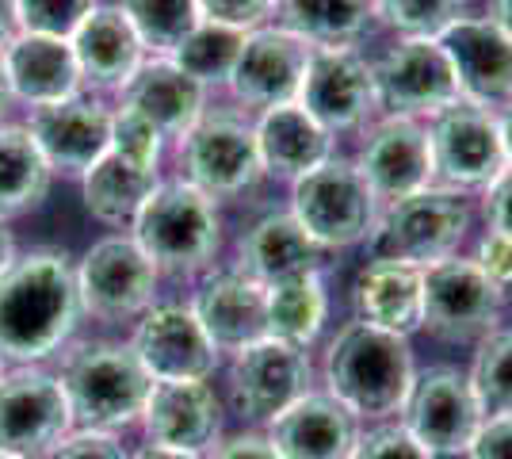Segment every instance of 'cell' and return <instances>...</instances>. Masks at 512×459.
<instances>
[{"instance_id": "40", "label": "cell", "mask_w": 512, "mask_h": 459, "mask_svg": "<svg viewBox=\"0 0 512 459\" xmlns=\"http://www.w3.org/2000/svg\"><path fill=\"white\" fill-rule=\"evenodd\" d=\"M352 459H432V456L409 437L402 425H379L371 433H360V444H356Z\"/></svg>"}, {"instance_id": "5", "label": "cell", "mask_w": 512, "mask_h": 459, "mask_svg": "<svg viewBox=\"0 0 512 459\" xmlns=\"http://www.w3.org/2000/svg\"><path fill=\"white\" fill-rule=\"evenodd\" d=\"M470 230V203L451 188H425L406 199H394L379 211V222L367 238L371 261H402L428 268L455 257Z\"/></svg>"}, {"instance_id": "38", "label": "cell", "mask_w": 512, "mask_h": 459, "mask_svg": "<svg viewBox=\"0 0 512 459\" xmlns=\"http://www.w3.org/2000/svg\"><path fill=\"white\" fill-rule=\"evenodd\" d=\"M96 12V0H16L20 31L27 35H50V39H73L77 27Z\"/></svg>"}, {"instance_id": "12", "label": "cell", "mask_w": 512, "mask_h": 459, "mask_svg": "<svg viewBox=\"0 0 512 459\" xmlns=\"http://www.w3.org/2000/svg\"><path fill=\"white\" fill-rule=\"evenodd\" d=\"M482 417L486 414L474 398L467 375L459 368H428L413 379V391L402 406V429L428 456L467 452Z\"/></svg>"}, {"instance_id": "48", "label": "cell", "mask_w": 512, "mask_h": 459, "mask_svg": "<svg viewBox=\"0 0 512 459\" xmlns=\"http://www.w3.org/2000/svg\"><path fill=\"white\" fill-rule=\"evenodd\" d=\"M497 131H501V150H505V169H512V104L497 115Z\"/></svg>"}, {"instance_id": "8", "label": "cell", "mask_w": 512, "mask_h": 459, "mask_svg": "<svg viewBox=\"0 0 512 459\" xmlns=\"http://www.w3.org/2000/svg\"><path fill=\"white\" fill-rule=\"evenodd\" d=\"M157 264L142 253L130 234H111L88 245L77 264V291L85 314L100 322L142 318L157 295Z\"/></svg>"}, {"instance_id": "18", "label": "cell", "mask_w": 512, "mask_h": 459, "mask_svg": "<svg viewBox=\"0 0 512 459\" xmlns=\"http://www.w3.org/2000/svg\"><path fill=\"white\" fill-rule=\"evenodd\" d=\"M314 46L302 43L287 27H256L245 35V46L237 54V66L226 85L249 108H279V104H299L306 66H310Z\"/></svg>"}, {"instance_id": "55", "label": "cell", "mask_w": 512, "mask_h": 459, "mask_svg": "<svg viewBox=\"0 0 512 459\" xmlns=\"http://www.w3.org/2000/svg\"><path fill=\"white\" fill-rule=\"evenodd\" d=\"M0 459H23V456H8V452H0Z\"/></svg>"}, {"instance_id": "17", "label": "cell", "mask_w": 512, "mask_h": 459, "mask_svg": "<svg viewBox=\"0 0 512 459\" xmlns=\"http://www.w3.org/2000/svg\"><path fill=\"white\" fill-rule=\"evenodd\" d=\"M448 54L459 100L478 108L512 104V35L490 16H459L440 35Z\"/></svg>"}, {"instance_id": "42", "label": "cell", "mask_w": 512, "mask_h": 459, "mask_svg": "<svg viewBox=\"0 0 512 459\" xmlns=\"http://www.w3.org/2000/svg\"><path fill=\"white\" fill-rule=\"evenodd\" d=\"M43 459H130L127 448L115 440V433H96V429H73L62 437Z\"/></svg>"}, {"instance_id": "35", "label": "cell", "mask_w": 512, "mask_h": 459, "mask_svg": "<svg viewBox=\"0 0 512 459\" xmlns=\"http://www.w3.org/2000/svg\"><path fill=\"white\" fill-rule=\"evenodd\" d=\"M245 35L249 31H237V27H222V23L203 20L195 27L184 43L176 46L172 62L184 69L192 81L199 85H222L230 81V73L237 66V54L245 46Z\"/></svg>"}, {"instance_id": "7", "label": "cell", "mask_w": 512, "mask_h": 459, "mask_svg": "<svg viewBox=\"0 0 512 459\" xmlns=\"http://www.w3.org/2000/svg\"><path fill=\"white\" fill-rule=\"evenodd\" d=\"M505 310V287H497L478 261L448 257L425 268V322L432 337L448 345L486 341Z\"/></svg>"}, {"instance_id": "28", "label": "cell", "mask_w": 512, "mask_h": 459, "mask_svg": "<svg viewBox=\"0 0 512 459\" xmlns=\"http://www.w3.org/2000/svg\"><path fill=\"white\" fill-rule=\"evenodd\" d=\"M352 291H356V314L367 326L409 337L425 322V268L417 264L367 261Z\"/></svg>"}, {"instance_id": "16", "label": "cell", "mask_w": 512, "mask_h": 459, "mask_svg": "<svg viewBox=\"0 0 512 459\" xmlns=\"http://www.w3.org/2000/svg\"><path fill=\"white\" fill-rule=\"evenodd\" d=\"M299 104L329 134L356 131L379 108L375 66L360 58L352 46H318L306 66Z\"/></svg>"}, {"instance_id": "53", "label": "cell", "mask_w": 512, "mask_h": 459, "mask_svg": "<svg viewBox=\"0 0 512 459\" xmlns=\"http://www.w3.org/2000/svg\"><path fill=\"white\" fill-rule=\"evenodd\" d=\"M432 459H470V452H436Z\"/></svg>"}, {"instance_id": "2", "label": "cell", "mask_w": 512, "mask_h": 459, "mask_svg": "<svg viewBox=\"0 0 512 459\" xmlns=\"http://www.w3.org/2000/svg\"><path fill=\"white\" fill-rule=\"evenodd\" d=\"M413 379L417 368L409 337L367 326L360 318L348 322L325 349V391L356 417L383 421L390 414H402Z\"/></svg>"}, {"instance_id": "6", "label": "cell", "mask_w": 512, "mask_h": 459, "mask_svg": "<svg viewBox=\"0 0 512 459\" xmlns=\"http://www.w3.org/2000/svg\"><path fill=\"white\" fill-rule=\"evenodd\" d=\"M291 215L321 249H348L371 238L379 222V199L367 188L356 161L329 157L295 180Z\"/></svg>"}, {"instance_id": "11", "label": "cell", "mask_w": 512, "mask_h": 459, "mask_svg": "<svg viewBox=\"0 0 512 459\" xmlns=\"http://www.w3.org/2000/svg\"><path fill=\"white\" fill-rule=\"evenodd\" d=\"M428 142H432L436 180H444V188H451V192L490 188L493 180L505 173L497 115L478 108V104L459 100L448 111L432 115Z\"/></svg>"}, {"instance_id": "9", "label": "cell", "mask_w": 512, "mask_h": 459, "mask_svg": "<svg viewBox=\"0 0 512 459\" xmlns=\"http://www.w3.org/2000/svg\"><path fill=\"white\" fill-rule=\"evenodd\" d=\"M69 433L73 414L58 375L27 364L0 379V452L43 459Z\"/></svg>"}, {"instance_id": "27", "label": "cell", "mask_w": 512, "mask_h": 459, "mask_svg": "<svg viewBox=\"0 0 512 459\" xmlns=\"http://www.w3.org/2000/svg\"><path fill=\"white\" fill-rule=\"evenodd\" d=\"M321 257H325V249L302 230L291 211L264 215L241 238L237 272H245L260 287H272L283 280H295V276H306V272H321Z\"/></svg>"}, {"instance_id": "33", "label": "cell", "mask_w": 512, "mask_h": 459, "mask_svg": "<svg viewBox=\"0 0 512 459\" xmlns=\"http://www.w3.org/2000/svg\"><path fill=\"white\" fill-rule=\"evenodd\" d=\"M268 299V337L310 349L318 341L321 326L329 318V295L321 284V272H306L295 280L264 287Z\"/></svg>"}, {"instance_id": "36", "label": "cell", "mask_w": 512, "mask_h": 459, "mask_svg": "<svg viewBox=\"0 0 512 459\" xmlns=\"http://www.w3.org/2000/svg\"><path fill=\"white\" fill-rule=\"evenodd\" d=\"M467 379L482 414H512V329H493L486 341H478V356Z\"/></svg>"}, {"instance_id": "37", "label": "cell", "mask_w": 512, "mask_h": 459, "mask_svg": "<svg viewBox=\"0 0 512 459\" xmlns=\"http://www.w3.org/2000/svg\"><path fill=\"white\" fill-rule=\"evenodd\" d=\"M375 16L406 39H440L463 16V0H375Z\"/></svg>"}, {"instance_id": "50", "label": "cell", "mask_w": 512, "mask_h": 459, "mask_svg": "<svg viewBox=\"0 0 512 459\" xmlns=\"http://www.w3.org/2000/svg\"><path fill=\"white\" fill-rule=\"evenodd\" d=\"M130 459H203V456H192V452H176V448H157V444H146L138 456Z\"/></svg>"}, {"instance_id": "13", "label": "cell", "mask_w": 512, "mask_h": 459, "mask_svg": "<svg viewBox=\"0 0 512 459\" xmlns=\"http://www.w3.org/2000/svg\"><path fill=\"white\" fill-rule=\"evenodd\" d=\"M130 349L153 383H207L218 368V349L207 329L199 326L192 306L180 303L150 306L134 326Z\"/></svg>"}, {"instance_id": "21", "label": "cell", "mask_w": 512, "mask_h": 459, "mask_svg": "<svg viewBox=\"0 0 512 459\" xmlns=\"http://www.w3.org/2000/svg\"><path fill=\"white\" fill-rule=\"evenodd\" d=\"M268 440L279 459H352L360 444V417L329 391H306L268 421Z\"/></svg>"}, {"instance_id": "31", "label": "cell", "mask_w": 512, "mask_h": 459, "mask_svg": "<svg viewBox=\"0 0 512 459\" xmlns=\"http://www.w3.org/2000/svg\"><path fill=\"white\" fill-rule=\"evenodd\" d=\"M50 165L23 123H0V219H16L46 203Z\"/></svg>"}, {"instance_id": "32", "label": "cell", "mask_w": 512, "mask_h": 459, "mask_svg": "<svg viewBox=\"0 0 512 459\" xmlns=\"http://www.w3.org/2000/svg\"><path fill=\"white\" fill-rule=\"evenodd\" d=\"M279 20L302 43L352 46L375 16V0H279Z\"/></svg>"}, {"instance_id": "45", "label": "cell", "mask_w": 512, "mask_h": 459, "mask_svg": "<svg viewBox=\"0 0 512 459\" xmlns=\"http://www.w3.org/2000/svg\"><path fill=\"white\" fill-rule=\"evenodd\" d=\"M486 219H490V230L512 238V169H505L486 188Z\"/></svg>"}, {"instance_id": "44", "label": "cell", "mask_w": 512, "mask_h": 459, "mask_svg": "<svg viewBox=\"0 0 512 459\" xmlns=\"http://www.w3.org/2000/svg\"><path fill=\"white\" fill-rule=\"evenodd\" d=\"M474 261H478V268H482L497 287L512 284V238L490 230L486 238L478 241V257H474Z\"/></svg>"}, {"instance_id": "3", "label": "cell", "mask_w": 512, "mask_h": 459, "mask_svg": "<svg viewBox=\"0 0 512 459\" xmlns=\"http://www.w3.org/2000/svg\"><path fill=\"white\" fill-rule=\"evenodd\" d=\"M58 379L69 398L73 429L96 433H115L142 421L153 391L150 372L142 368L134 349L115 341H88L65 352Z\"/></svg>"}, {"instance_id": "26", "label": "cell", "mask_w": 512, "mask_h": 459, "mask_svg": "<svg viewBox=\"0 0 512 459\" xmlns=\"http://www.w3.org/2000/svg\"><path fill=\"white\" fill-rule=\"evenodd\" d=\"M69 46L81 69V81L100 92H123L146 62V46L134 35L119 4H107V8L96 4V12L77 27Z\"/></svg>"}, {"instance_id": "54", "label": "cell", "mask_w": 512, "mask_h": 459, "mask_svg": "<svg viewBox=\"0 0 512 459\" xmlns=\"http://www.w3.org/2000/svg\"><path fill=\"white\" fill-rule=\"evenodd\" d=\"M4 375H8V360H4V356H0V379H4Z\"/></svg>"}, {"instance_id": "30", "label": "cell", "mask_w": 512, "mask_h": 459, "mask_svg": "<svg viewBox=\"0 0 512 459\" xmlns=\"http://www.w3.org/2000/svg\"><path fill=\"white\" fill-rule=\"evenodd\" d=\"M157 169L130 165L123 157L107 150L85 176H81V192H85L88 215L104 226H134L138 211L146 207V199L157 192Z\"/></svg>"}, {"instance_id": "4", "label": "cell", "mask_w": 512, "mask_h": 459, "mask_svg": "<svg viewBox=\"0 0 512 459\" xmlns=\"http://www.w3.org/2000/svg\"><path fill=\"white\" fill-rule=\"evenodd\" d=\"M130 238L142 245V253L157 264V272L169 276H195L214 261L222 222L211 196H203L188 180H165L146 199L138 219L130 226Z\"/></svg>"}, {"instance_id": "41", "label": "cell", "mask_w": 512, "mask_h": 459, "mask_svg": "<svg viewBox=\"0 0 512 459\" xmlns=\"http://www.w3.org/2000/svg\"><path fill=\"white\" fill-rule=\"evenodd\" d=\"M279 0H199L203 20L237 27V31H256L260 23L276 12Z\"/></svg>"}, {"instance_id": "34", "label": "cell", "mask_w": 512, "mask_h": 459, "mask_svg": "<svg viewBox=\"0 0 512 459\" xmlns=\"http://www.w3.org/2000/svg\"><path fill=\"white\" fill-rule=\"evenodd\" d=\"M134 35L157 58H172L176 46L203 23L199 0H119Z\"/></svg>"}, {"instance_id": "39", "label": "cell", "mask_w": 512, "mask_h": 459, "mask_svg": "<svg viewBox=\"0 0 512 459\" xmlns=\"http://www.w3.org/2000/svg\"><path fill=\"white\" fill-rule=\"evenodd\" d=\"M161 146H165L161 131L153 123H146L138 111L130 108L111 111V153L115 157H123L130 165H142V169H157Z\"/></svg>"}, {"instance_id": "52", "label": "cell", "mask_w": 512, "mask_h": 459, "mask_svg": "<svg viewBox=\"0 0 512 459\" xmlns=\"http://www.w3.org/2000/svg\"><path fill=\"white\" fill-rule=\"evenodd\" d=\"M16 104V96H12V85H8V73H4V58H0V123H4V115L8 108Z\"/></svg>"}, {"instance_id": "15", "label": "cell", "mask_w": 512, "mask_h": 459, "mask_svg": "<svg viewBox=\"0 0 512 459\" xmlns=\"http://www.w3.org/2000/svg\"><path fill=\"white\" fill-rule=\"evenodd\" d=\"M375 88L379 108L406 119H432L459 104V85L440 39H402L386 50L375 66Z\"/></svg>"}, {"instance_id": "10", "label": "cell", "mask_w": 512, "mask_h": 459, "mask_svg": "<svg viewBox=\"0 0 512 459\" xmlns=\"http://www.w3.org/2000/svg\"><path fill=\"white\" fill-rule=\"evenodd\" d=\"M180 165L203 196H241L264 176L256 131L237 115H203L180 138Z\"/></svg>"}, {"instance_id": "23", "label": "cell", "mask_w": 512, "mask_h": 459, "mask_svg": "<svg viewBox=\"0 0 512 459\" xmlns=\"http://www.w3.org/2000/svg\"><path fill=\"white\" fill-rule=\"evenodd\" d=\"M142 425L157 448L203 456L222 433V402L207 383H153Z\"/></svg>"}, {"instance_id": "49", "label": "cell", "mask_w": 512, "mask_h": 459, "mask_svg": "<svg viewBox=\"0 0 512 459\" xmlns=\"http://www.w3.org/2000/svg\"><path fill=\"white\" fill-rule=\"evenodd\" d=\"M16 257H20L16 253V234L8 230V219H0V272L16 261Z\"/></svg>"}, {"instance_id": "14", "label": "cell", "mask_w": 512, "mask_h": 459, "mask_svg": "<svg viewBox=\"0 0 512 459\" xmlns=\"http://www.w3.org/2000/svg\"><path fill=\"white\" fill-rule=\"evenodd\" d=\"M306 391H310V356L299 345L264 337L234 356L230 402L237 414L253 425L276 421Z\"/></svg>"}, {"instance_id": "22", "label": "cell", "mask_w": 512, "mask_h": 459, "mask_svg": "<svg viewBox=\"0 0 512 459\" xmlns=\"http://www.w3.org/2000/svg\"><path fill=\"white\" fill-rule=\"evenodd\" d=\"M192 314L207 329L218 352H241L268 337V299L264 287L245 272H211L192 299Z\"/></svg>"}, {"instance_id": "1", "label": "cell", "mask_w": 512, "mask_h": 459, "mask_svg": "<svg viewBox=\"0 0 512 459\" xmlns=\"http://www.w3.org/2000/svg\"><path fill=\"white\" fill-rule=\"evenodd\" d=\"M81 318L77 264L62 249H31L0 272V356L8 364L50 360L69 345Z\"/></svg>"}, {"instance_id": "24", "label": "cell", "mask_w": 512, "mask_h": 459, "mask_svg": "<svg viewBox=\"0 0 512 459\" xmlns=\"http://www.w3.org/2000/svg\"><path fill=\"white\" fill-rule=\"evenodd\" d=\"M119 108L138 111L161 131V138H184L207 115V88L192 81L172 58H153L142 62L130 85L119 92Z\"/></svg>"}, {"instance_id": "25", "label": "cell", "mask_w": 512, "mask_h": 459, "mask_svg": "<svg viewBox=\"0 0 512 459\" xmlns=\"http://www.w3.org/2000/svg\"><path fill=\"white\" fill-rule=\"evenodd\" d=\"M0 58H4L12 96L27 108H46V104H62V100L81 96L85 81H81V69L73 58V46L65 39L20 31L0 50Z\"/></svg>"}, {"instance_id": "43", "label": "cell", "mask_w": 512, "mask_h": 459, "mask_svg": "<svg viewBox=\"0 0 512 459\" xmlns=\"http://www.w3.org/2000/svg\"><path fill=\"white\" fill-rule=\"evenodd\" d=\"M467 452L470 459H512V414L482 417Z\"/></svg>"}, {"instance_id": "46", "label": "cell", "mask_w": 512, "mask_h": 459, "mask_svg": "<svg viewBox=\"0 0 512 459\" xmlns=\"http://www.w3.org/2000/svg\"><path fill=\"white\" fill-rule=\"evenodd\" d=\"M211 459H279V452L268 440V433H237V437L222 440Z\"/></svg>"}, {"instance_id": "47", "label": "cell", "mask_w": 512, "mask_h": 459, "mask_svg": "<svg viewBox=\"0 0 512 459\" xmlns=\"http://www.w3.org/2000/svg\"><path fill=\"white\" fill-rule=\"evenodd\" d=\"M20 35V16H16V0H0V50Z\"/></svg>"}, {"instance_id": "20", "label": "cell", "mask_w": 512, "mask_h": 459, "mask_svg": "<svg viewBox=\"0 0 512 459\" xmlns=\"http://www.w3.org/2000/svg\"><path fill=\"white\" fill-rule=\"evenodd\" d=\"M50 165V173L85 176L111 150V111L92 96L31 108L23 123Z\"/></svg>"}, {"instance_id": "29", "label": "cell", "mask_w": 512, "mask_h": 459, "mask_svg": "<svg viewBox=\"0 0 512 459\" xmlns=\"http://www.w3.org/2000/svg\"><path fill=\"white\" fill-rule=\"evenodd\" d=\"M256 150L264 173L299 180L333 157V134L302 104H279L256 119Z\"/></svg>"}, {"instance_id": "19", "label": "cell", "mask_w": 512, "mask_h": 459, "mask_svg": "<svg viewBox=\"0 0 512 459\" xmlns=\"http://www.w3.org/2000/svg\"><path fill=\"white\" fill-rule=\"evenodd\" d=\"M356 169L363 173L367 188L375 192L379 203H394V199L432 188L436 165H432L428 127L421 119L386 115L383 123H375V131L367 134Z\"/></svg>"}, {"instance_id": "51", "label": "cell", "mask_w": 512, "mask_h": 459, "mask_svg": "<svg viewBox=\"0 0 512 459\" xmlns=\"http://www.w3.org/2000/svg\"><path fill=\"white\" fill-rule=\"evenodd\" d=\"M490 20H493V23H501V27H505V31L512 35V0H493Z\"/></svg>"}]
</instances>
